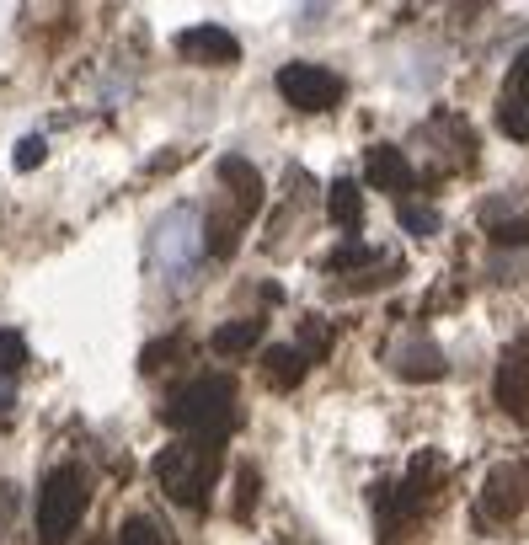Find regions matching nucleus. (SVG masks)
Returning a JSON list of instances; mask_svg holds the SVG:
<instances>
[{"instance_id":"obj_1","label":"nucleus","mask_w":529,"mask_h":545,"mask_svg":"<svg viewBox=\"0 0 529 545\" xmlns=\"http://www.w3.org/2000/svg\"><path fill=\"white\" fill-rule=\"evenodd\" d=\"M166 423L182 428L188 439H204V444H225V433L241 423L236 412V380L230 375H204L193 385H182L166 407Z\"/></svg>"},{"instance_id":"obj_2","label":"nucleus","mask_w":529,"mask_h":545,"mask_svg":"<svg viewBox=\"0 0 529 545\" xmlns=\"http://www.w3.org/2000/svg\"><path fill=\"white\" fill-rule=\"evenodd\" d=\"M220 444H204V439H177L155 455V481L171 503L182 508H204L214 481H220Z\"/></svg>"},{"instance_id":"obj_3","label":"nucleus","mask_w":529,"mask_h":545,"mask_svg":"<svg viewBox=\"0 0 529 545\" xmlns=\"http://www.w3.org/2000/svg\"><path fill=\"white\" fill-rule=\"evenodd\" d=\"M209 252V236H204V214L193 204H171L150 230V257L155 268L166 273V284H188L198 257Z\"/></svg>"},{"instance_id":"obj_4","label":"nucleus","mask_w":529,"mask_h":545,"mask_svg":"<svg viewBox=\"0 0 529 545\" xmlns=\"http://www.w3.org/2000/svg\"><path fill=\"white\" fill-rule=\"evenodd\" d=\"M86 503H91V481L81 465H54L38 487V545H65L75 524L86 519Z\"/></svg>"},{"instance_id":"obj_5","label":"nucleus","mask_w":529,"mask_h":545,"mask_svg":"<svg viewBox=\"0 0 529 545\" xmlns=\"http://www.w3.org/2000/svg\"><path fill=\"white\" fill-rule=\"evenodd\" d=\"M444 476H449L444 455L439 449H423V455L412 460L407 481L380 497V535H385V545H396V529H412L417 519H423V508L433 503V492L444 487Z\"/></svg>"},{"instance_id":"obj_6","label":"nucleus","mask_w":529,"mask_h":545,"mask_svg":"<svg viewBox=\"0 0 529 545\" xmlns=\"http://www.w3.org/2000/svg\"><path fill=\"white\" fill-rule=\"evenodd\" d=\"M278 91H284L289 107H300V113H332L342 102V75H332L326 65H305V59H294V65L278 70Z\"/></svg>"},{"instance_id":"obj_7","label":"nucleus","mask_w":529,"mask_h":545,"mask_svg":"<svg viewBox=\"0 0 529 545\" xmlns=\"http://www.w3.org/2000/svg\"><path fill=\"white\" fill-rule=\"evenodd\" d=\"M529 503V465H497L487 476V487H481V524H508L519 519Z\"/></svg>"},{"instance_id":"obj_8","label":"nucleus","mask_w":529,"mask_h":545,"mask_svg":"<svg viewBox=\"0 0 529 545\" xmlns=\"http://www.w3.org/2000/svg\"><path fill=\"white\" fill-rule=\"evenodd\" d=\"M177 54L188 59V65L225 70V65H236V59H241V43L220 22H198V27H188V33H177Z\"/></svg>"},{"instance_id":"obj_9","label":"nucleus","mask_w":529,"mask_h":545,"mask_svg":"<svg viewBox=\"0 0 529 545\" xmlns=\"http://www.w3.org/2000/svg\"><path fill=\"white\" fill-rule=\"evenodd\" d=\"M391 369H396L401 380H417V385H428V380H444V375H449L444 353L433 348V337H428V332H407V337H396V342H391Z\"/></svg>"},{"instance_id":"obj_10","label":"nucleus","mask_w":529,"mask_h":545,"mask_svg":"<svg viewBox=\"0 0 529 545\" xmlns=\"http://www.w3.org/2000/svg\"><path fill=\"white\" fill-rule=\"evenodd\" d=\"M497 407L529 423V337H519L497 364Z\"/></svg>"},{"instance_id":"obj_11","label":"nucleus","mask_w":529,"mask_h":545,"mask_svg":"<svg viewBox=\"0 0 529 545\" xmlns=\"http://www.w3.org/2000/svg\"><path fill=\"white\" fill-rule=\"evenodd\" d=\"M364 177H369V188H380V193H412V161L401 155L396 145H369V161H364Z\"/></svg>"},{"instance_id":"obj_12","label":"nucleus","mask_w":529,"mask_h":545,"mask_svg":"<svg viewBox=\"0 0 529 545\" xmlns=\"http://www.w3.org/2000/svg\"><path fill=\"white\" fill-rule=\"evenodd\" d=\"M220 182L236 193V214H241V220H252V214L262 209V193H268V188H262V171H257L252 161H241V155H225V161H220Z\"/></svg>"},{"instance_id":"obj_13","label":"nucleus","mask_w":529,"mask_h":545,"mask_svg":"<svg viewBox=\"0 0 529 545\" xmlns=\"http://www.w3.org/2000/svg\"><path fill=\"white\" fill-rule=\"evenodd\" d=\"M503 129L529 145V54H519V65H513V75H508V91H503Z\"/></svg>"},{"instance_id":"obj_14","label":"nucleus","mask_w":529,"mask_h":545,"mask_svg":"<svg viewBox=\"0 0 529 545\" xmlns=\"http://www.w3.org/2000/svg\"><path fill=\"white\" fill-rule=\"evenodd\" d=\"M305 369H310V358L300 348H273V353H262V380L273 385V391H294V385L305 380Z\"/></svg>"},{"instance_id":"obj_15","label":"nucleus","mask_w":529,"mask_h":545,"mask_svg":"<svg viewBox=\"0 0 529 545\" xmlns=\"http://www.w3.org/2000/svg\"><path fill=\"white\" fill-rule=\"evenodd\" d=\"M326 214H332V225L342 230H359L364 225V198H359V182H332V193H326Z\"/></svg>"},{"instance_id":"obj_16","label":"nucleus","mask_w":529,"mask_h":545,"mask_svg":"<svg viewBox=\"0 0 529 545\" xmlns=\"http://www.w3.org/2000/svg\"><path fill=\"white\" fill-rule=\"evenodd\" d=\"M257 342H262V321H225L220 332L209 337V348L220 358H241V353H252Z\"/></svg>"},{"instance_id":"obj_17","label":"nucleus","mask_w":529,"mask_h":545,"mask_svg":"<svg viewBox=\"0 0 529 545\" xmlns=\"http://www.w3.org/2000/svg\"><path fill=\"white\" fill-rule=\"evenodd\" d=\"M113 545H166V535H161V524H155L150 513H134V519H123Z\"/></svg>"},{"instance_id":"obj_18","label":"nucleus","mask_w":529,"mask_h":545,"mask_svg":"<svg viewBox=\"0 0 529 545\" xmlns=\"http://www.w3.org/2000/svg\"><path fill=\"white\" fill-rule=\"evenodd\" d=\"M401 225L412 230V236H439V214H433L428 204H412V198H401Z\"/></svg>"},{"instance_id":"obj_19","label":"nucleus","mask_w":529,"mask_h":545,"mask_svg":"<svg viewBox=\"0 0 529 545\" xmlns=\"http://www.w3.org/2000/svg\"><path fill=\"white\" fill-rule=\"evenodd\" d=\"M22 364H27L22 332H0V375H22Z\"/></svg>"},{"instance_id":"obj_20","label":"nucleus","mask_w":529,"mask_h":545,"mask_svg":"<svg viewBox=\"0 0 529 545\" xmlns=\"http://www.w3.org/2000/svg\"><path fill=\"white\" fill-rule=\"evenodd\" d=\"M177 353H182V337H161L139 353V369H166V358H177Z\"/></svg>"},{"instance_id":"obj_21","label":"nucleus","mask_w":529,"mask_h":545,"mask_svg":"<svg viewBox=\"0 0 529 545\" xmlns=\"http://www.w3.org/2000/svg\"><path fill=\"white\" fill-rule=\"evenodd\" d=\"M492 241L497 246H529V214L524 220H492Z\"/></svg>"},{"instance_id":"obj_22","label":"nucleus","mask_w":529,"mask_h":545,"mask_svg":"<svg viewBox=\"0 0 529 545\" xmlns=\"http://www.w3.org/2000/svg\"><path fill=\"white\" fill-rule=\"evenodd\" d=\"M43 155H49L43 134H27L22 145H17V155H11V166H17V171H33V166H43Z\"/></svg>"},{"instance_id":"obj_23","label":"nucleus","mask_w":529,"mask_h":545,"mask_svg":"<svg viewBox=\"0 0 529 545\" xmlns=\"http://www.w3.org/2000/svg\"><path fill=\"white\" fill-rule=\"evenodd\" d=\"M359 262H375V252H369L364 241H348L342 252H332V257H326V268H332V273H342V268H359Z\"/></svg>"},{"instance_id":"obj_24","label":"nucleus","mask_w":529,"mask_h":545,"mask_svg":"<svg viewBox=\"0 0 529 545\" xmlns=\"http://www.w3.org/2000/svg\"><path fill=\"white\" fill-rule=\"evenodd\" d=\"M300 353H305V358H326V353H332V332H326L321 321H305V342H300Z\"/></svg>"},{"instance_id":"obj_25","label":"nucleus","mask_w":529,"mask_h":545,"mask_svg":"<svg viewBox=\"0 0 529 545\" xmlns=\"http://www.w3.org/2000/svg\"><path fill=\"white\" fill-rule=\"evenodd\" d=\"M257 508V471L252 465H241V492H236V519H252Z\"/></svg>"},{"instance_id":"obj_26","label":"nucleus","mask_w":529,"mask_h":545,"mask_svg":"<svg viewBox=\"0 0 529 545\" xmlns=\"http://www.w3.org/2000/svg\"><path fill=\"white\" fill-rule=\"evenodd\" d=\"M11 407V391H6V385H0V412H6Z\"/></svg>"}]
</instances>
